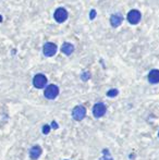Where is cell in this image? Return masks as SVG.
Masks as SVG:
<instances>
[{"mask_svg":"<svg viewBox=\"0 0 159 160\" xmlns=\"http://www.w3.org/2000/svg\"><path fill=\"white\" fill-rule=\"evenodd\" d=\"M41 155V148L39 147L38 145H36V146H33L31 148V150H29V157L32 158L33 160H36L38 159L40 157Z\"/></svg>","mask_w":159,"mask_h":160,"instance_id":"10","label":"cell"},{"mask_svg":"<svg viewBox=\"0 0 159 160\" xmlns=\"http://www.w3.org/2000/svg\"><path fill=\"white\" fill-rule=\"evenodd\" d=\"M123 21V15L121 13H113L110 16V24L112 27H118L121 25V23Z\"/></svg>","mask_w":159,"mask_h":160,"instance_id":"8","label":"cell"},{"mask_svg":"<svg viewBox=\"0 0 159 160\" xmlns=\"http://www.w3.org/2000/svg\"><path fill=\"white\" fill-rule=\"evenodd\" d=\"M44 95L47 99H54L59 95V87H58L57 85H54V84L48 85L47 87H46V89H45Z\"/></svg>","mask_w":159,"mask_h":160,"instance_id":"1","label":"cell"},{"mask_svg":"<svg viewBox=\"0 0 159 160\" xmlns=\"http://www.w3.org/2000/svg\"><path fill=\"white\" fill-rule=\"evenodd\" d=\"M68 16H69L68 11L64 8H58L54 13V19L58 23H63L64 21H67Z\"/></svg>","mask_w":159,"mask_h":160,"instance_id":"4","label":"cell"},{"mask_svg":"<svg viewBox=\"0 0 159 160\" xmlns=\"http://www.w3.org/2000/svg\"><path fill=\"white\" fill-rule=\"evenodd\" d=\"M107 111V107L102 102H97L95 106L93 107V114L95 118H102Z\"/></svg>","mask_w":159,"mask_h":160,"instance_id":"6","label":"cell"},{"mask_svg":"<svg viewBox=\"0 0 159 160\" xmlns=\"http://www.w3.org/2000/svg\"><path fill=\"white\" fill-rule=\"evenodd\" d=\"M127 19L130 24L136 25L137 23L141 21V19H142V14H141V12L138 10H131L130 12L127 13Z\"/></svg>","mask_w":159,"mask_h":160,"instance_id":"5","label":"cell"},{"mask_svg":"<svg viewBox=\"0 0 159 160\" xmlns=\"http://www.w3.org/2000/svg\"><path fill=\"white\" fill-rule=\"evenodd\" d=\"M1 22H2V16L0 15V23H1Z\"/></svg>","mask_w":159,"mask_h":160,"instance_id":"17","label":"cell"},{"mask_svg":"<svg viewBox=\"0 0 159 160\" xmlns=\"http://www.w3.org/2000/svg\"><path fill=\"white\" fill-rule=\"evenodd\" d=\"M147 79H148V82H149L150 84H157L159 83V70H152L147 76Z\"/></svg>","mask_w":159,"mask_h":160,"instance_id":"9","label":"cell"},{"mask_svg":"<svg viewBox=\"0 0 159 160\" xmlns=\"http://www.w3.org/2000/svg\"><path fill=\"white\" fill-rule=\"evenodd\" d=\"M51 124H52V128H54V129H57V128H58L57 123H56V122H52Z\"/></svg>","mask_w":159,"mask_h":160,"instance_id":"16","label":"cell"},{"mask_svg":"<svg viewBox=\"0 0 159 160\" xmlns=\"http://www.w3.org/2000/svg\"><path fill=\"white\" fill-rule=\"evenodd\" d=\"M81 77H82L83 81H87V80L91 77V73H89V72H84L82 74V76H81Z\"/></svg>","mask_w":159,"mask_h":160,"instance_id":"13","label":"cell"},{"mask_svg":"<svg viewBox=\"0 0 159 160\" xmlns=\"http://www.w3.org/2000/svg\"><path fill=\"white\" fill-rule=\"evenodd\" d=\"M158 136H159V132H158Z\"/></svg>","mask_w":159,"mask_h":160,"instance_id":"18","label":"cell"},{"mask_svg":"<svg viewBox=\"0 0 159 160\" xmlns=\"http://www.w3.org/2000/svg\"><path fill=\"white\" fill-rule=\"evenodd\" d=\"M86 116V109L83 106H77L74 107L72 110V118L75 121H82Z\"/></svg>","mask_w":159,"mask_h":160,"instance_id":"2","label":"cell"},{"mask_svg":"<svg viewBox=\"0 0 159 160\" xmlns=\"http://www.w3.org/2000/svg\"><path fill=\"white\" fill-rule=\"evenodd\" d=\"M118 94H119V91H118V89H116V88H112V89L107 91V96H108V97H116Z\"/></svg>","mask_w":159,"mask_h":160,"instance_id":"12","label":"cell"},{"mask_svg":"<svg viewBox=\"0 0 159 160\" xmlns=\"http://www.w3.org/2000/svg\"><path fill=\"white\" fill-rule=\"evenodd\" d=\"M47 84V77L44 74H36L33 79V85L36 88H44L45 85Z\"/></svg>","mask_w":159,"mask_h":160,"instance_id":"7","label":"cell"},{"mask_svg":"<svg viewBox=\"0 0 159 160\" xmlns=\"http://www.w3.org/2000/svg\"><path fill=\"white\" fill-rule=\"evenodd\" d=\"M96 18V10H91V13H89V19L94 20Z\"/></svg>","mask_w":159,"mask_h":160,"instance_id":"15","label":"cell"},{"mask_svg":"<svg viewBox=\"0 0 159 160\" xmlns=\"http://www.w3.org/2000/svg\"><path fill=\"white\" fill-rule=\"evenodd\" d=\"M49 131H50V126L47 125V124H45V125L43 126V133H44V134H48Z\"/></svg>","mask_w":159,"mask_h":160,"instance_id":"14","label":"cell"},{"mask_svg":"<svg viewBox=\"0 0 159 160\" xmlns=\"http://www.w3.org/2000/svg\"><path fill=\"white\" fill-rule=\"evenodd\" d=\"M57 45L54 43H45L43 46V53L45 57H52L57 52Z\"/></svg>","mask_w":159,"mask_h":160,"instance_id":"3","label":"cell"},{"mask_svg":"<svg viewBox=\"0 0 159 160\" xmlns=\"http://www.w3.org/2000/svg\"><path fill=\"white\" fill-rule=\"evenodd\" d=\"M61 51H62L64 55L70 56L74 51V46L72 44H70V43H64V44L61 46Z\"/></svg>","mask_w":159,"mask_h":160,"instance_id":"11","label":"cell"}]
</instances>
